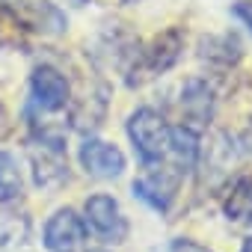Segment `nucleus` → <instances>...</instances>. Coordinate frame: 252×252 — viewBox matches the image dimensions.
Here are the masks:
<instances>
[{
	"label": "nucleus",
	"mask_w": 252,
	"mask_h": 252,
	"mask_svg": "<svg viewBox=\"0 0 252 252\" xmlns=\"http://www.w3.org/2000/svg\"><path fill=\"white\" fill-rule=\"evenodd\" d=\"M169 131L172 128L166 125V119L152 107H140L128 119V137L134 143V152L149 166L160 163L169 155Z\"/></svg>",
	"instance_id": "nucleus-1"
},
{
	"label": "nucleus",
	"mask_w": 252,
	"mask_h": 252,
	"mask_svg": "<svg viewBox=\"0 0 252 252\" xmlns=\"http://www.w3.org/2000/svg\"><path fill=\"white\" fill-rule=\"evenodd\" d=\"M83 211H86V225L98 237H104L110 243H122L128 237V220H125V214H122V208L113 196L95 193V196L86 199Z\"/></svg>",
	"instance_id": "nucleus-2"
},
{
	"label": "nucleus",
	"mask_w": 252,
	"mask_h": 252,
	"mask_svg": "<svg viewBox=\"0 0 252 252\" xmlns=\"http://www.w3.org/2000/svg\"><path fill=\"white\" fill-rule=\"evenodd\" d=\"M45 246L48 252H86V220L71 208H60L45 222Z\"/></svg>",
	"instance_id": "nucleus-3"
},
{
	"label": "nucleus",
	"mask_w": 252,
	"mask_h": 252,
	"mask_svg": "<svg viewBox=\"0 0 252 252\" xmlns=\"http://www.w3.org/2000/svg\"><path fill=\"white\" fill-rule=\"evenodd\" d=\"M178 184H181V169H152L149 175L134 181V196H140L149 208L166 214L175 202Z\"/></svg>",
	"instance_id": "nucleus-4"
},
{
	"label": "nucleus",
	"mask_w": 252,
	"mask_h": 252,
	"mask_svg": "<svg viewBox=\"0 0 252 252\" xmlns=\"http://www.w3.org/2000/svg\"><path fill=\"white\" fill-rule=\"evenodd\" d=\"M80 166L92 178H119L125 172V155L119 146L104 140H83L80 146Z\"/></svg>",
	"instance_id": "nucleus-5"
},
{
	"label": "nucleus",
	"mask_w": 252,
	"mask_h": 252,
	"mask_svg": "<svg viewBox=\"0 0 252 252\" xmlns=\"http://www.w3.org/2000/svg\"><path fill=\"white\" fill-rule=\"evenodd\" d=\"M30 92L42 110L54 113V110H63L68 101V80L54 65H39L30 77Z\"/></svg>",
	"instance_id": "nucleus-6"
},
{
	"label": "nucleus",
	"mask_w": 252,
	"mask_h": 252,
	"mask_svg": "<svg viewBox=\"0 0 252 252\" xmlns=\"http://www.w3.org/2000/svg\"><path fill=\"white\" fill-rule=\"evenodd\" d=\"M181 45H184V39H181V33H178V30H166L163 36H158V39L152 42V48L146 51L149 68H152L155 74H160V71L172 68V65H175V60L181 57Z\"/></svg>",
	"instance_id": "nucleus-7"
},
{
	"label": "nucleus",
	"mask_w": 252,
	"mask_h": 252,
	"mask_svg": "<svg viewBox=\"0 0 252 252\" xmlns=\"http://www.w3.org/2000/svg\"><path fill=\"white\" fill-rule=\"evenodd\" d=\"M225 217L240 225H252V175H243L231 184V193L225 199Z\"/></svg>",
	"instance_id": "nucleus-8"
},
{
	"label": "nucleus",
	"mask_w": 252,
	"mask_h": 252,
	"mask_svg": "<svg viewBox=\"0 0 252 252\" xmlns=\"http://www.w3.org/2000/svg\"><path fill=\"white\" fill-rule=\"evenodd\" d=\"M181 110L193 119V122H208L211 110H214V95L208 89V83L202 80H190L181 92Z\"/></svg>",
	"instance_id": "nucleus-9"
},
{
	"label": "nucleus",
	"mask_w": 252,
	"mask_h": 252,
	"mask_svg": "<svg viewBox=\"0 0 252 252\" xmlns=\"http://www.w3.org/2000/svg\"><path fill=\"white\" fill-rule=\"evenodd\" d=\"M169 155L184 169L196 166V160H199V137H196V131L190 125H178V128L169 131Z\"/></svg>",
	"instance_id": "nucleus-10"
},
{
	"label": "nucleus",
	"mask_w": 252,
	"mask_h": 252,
	"mask_svg": "<svg viewBox=\"0 0 252 252\" xmlns=\"http://www.w3.org/2000/svg\"><path fill=\"white\" fill-rule=\"evenodd\" d=\"M21 196V169L9 152H0V202H12Z\"/></svg>",
	"instance_id": "nucleus-11"
},
{
	"label": "nucleus",
	"mask_w": 252,
	"mask_h": 252,
	"mask_svg": "<svg viewBox=\"0 0 252 252\" xmlns=\"http://www.w3.org/2000/svg\"><path fill=\"white\" fill-rule=\"evenodd\" d=\"M231 12H234V18L243 21V27H249V33H252V0H237V3L231 6Z\"/></svg>",
	"instance_id": "nucleus-12"
},
{
	"label": "nucleus",
	"mask_w": 252,
	"mask_h": 252,
	"mask_svg": "<svg viewBox=\"0 0 252 252\" xmlns=\"http://www.w3.org/2000/svg\"><path fill=\"white\" fill-rule=\"evenodd\" d=\"M169 252H211V249H205L202 243H196V240H187V237H178V240H172V246H169Z\"/></svg>",
	"instance_id": "nucleus-13"
},
{
	"label": "nucleus",
	"mask_w": 252,
	"mask_h": 252,
	"mask_svg": "<svg viewBox=\"0 0 252 252\" xmlns=\"http://www.w3.org/2000/svg\"><path fill=\"white\" fill-rule=\"evenodd\" d=\"M240 252H252V237H249V240L243 243V249H240Z\"/></svg>",
	"instance_id": "nucleus-14"
}]
</instances>
